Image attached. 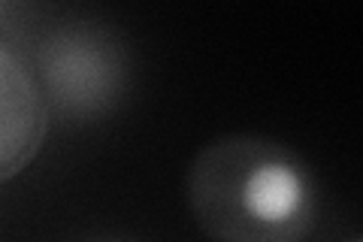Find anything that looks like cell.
Instances as JSON below:
<instances>
[{
  "label": "cell",
  "instance_id": "3",
  "mask_svg": "<svg viewBox=\"0 0 363 242\" xmlns=\"http://www.w3.org/2000/svg\"><path fill=\"white\" fill-rule=\"evenodd\" d=\"M49 128V109L28 52L0 37V185L40 158Z\"/></svg>",
  "mask_w": 363,
  "mask_h": 242
},
{
  "label": "cell",
  "instance_id": "6",
  "mask_svg": "<svg viewBox=\"0 0 363 242\" xmlns=\"http://www.w3.org/2000/svg\"><path fill=\"white\" fill-rule=\"evenodd\" d=\"M100 242H118V239H100Z\"/></svg>",
  "mask_w": 363,
  "mask_h": 242
},
{
  "label": "cell",
  "instance_id": "1",
  "mask_svg": "<svg viewBox=\"0 0 363 242\" xmlns=\"http://www.w3.org/2000/svg\"><path fill=\"white\" fill-rule=\"evenodd\" d=\"M185 203L212 242H309L321 218V185L291 145L224 133L191 158Z\"/></svg>",
  "mask_w": 363,
  "mask_h": 242
},
{
  "label": "cell",
  "instance_id": "5",
  "mask_svg": "<svg viewBox=\"0 0 363 242\" xmlns=\"http://www.w3.org/2000/svg\"><path fill=\"white\" fill-rule=\"evenodd\" d=\"M339 242H360V236H357V233H351V236H345V239H339Z\"/></svg>",
  "mask_w": 363,
  "mask_h": 242
},
{
  "label": "cell",
  "instance_id": "2",
  "mask_svg": "<svg viewBox=\"0 0 363 242\" xmlns=\"http://www.w3.org/2000/svg\"><path fill=\"white\" fill-rule=\"evenodd\" d=\"M49 121L67 128L104 121L130 88V52L121 33L100 18L52 16L25 43Z\"/></svg>",
  "mask_w": 363,
  "mask_h": 242
},
{
  "label": "cell",
  "instance_id": "4",
  "mask_svg": "<svg viewBox=\"0 0 363 242\" xmlns=\"http://www.w3.org/2000/svg\"><path fill=\"white\" fill-rule=\"evenodd\" d=\"M52 16V6L33 4V0H0V37L18 43L25 49V43L40 31V25Z\"/></svg>",
  "mask_w": 363,
  "mask_h": 242
}]
</instances>
